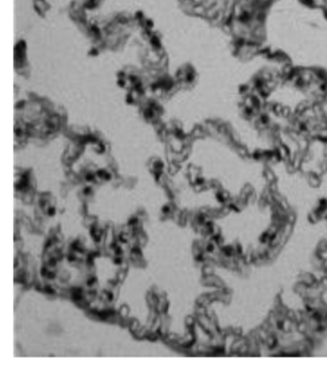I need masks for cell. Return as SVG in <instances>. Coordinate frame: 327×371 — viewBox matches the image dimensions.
<instances>
[{
  "label": "cell",
  "mask_w": 327,
  "mask_h": 371,
  "mask_svg": "<svg viewBox=\"0 0 327 371\" xmlns=\"http://www.w3.org/2000/svg\"><path fill=\"white\" fill-rule=\"evenodd\" d=\"M321 109H322V112H323L324 116H325V118L327 120V94H326V96H325V98L323 100V102L321 104Z\"/></svg>",
  "instance_id": "2"
},
{
  "label": "cell",
  "mask_w": 327,
  "mask_h": 371,
  "mask_svg": "<svg viewBox=\"0 0 327 371\" xmlns=\"http://www.w3.org/2000/svg\"><path fill=\"white\" fill-rule=\"evenodd\" d=\"M261 43L293 68L327 77V16L301 0H274L267 9Z\"/></svg>",
  "instance_id": "1"
}]
</instances>
